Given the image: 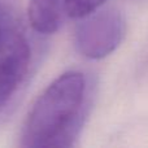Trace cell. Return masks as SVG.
<instances>
[{
	"label": "cell",
	"mask_w": 148,
	"mask_h": 148,
	"mask_svg": "<svg viewBox=\"0 0 148 148\" xmlns=\"http://www.w3.org/2000/svg\"><path fill=\"white\" fill-rule=\"evenodd\" d=\"M108 0H64L65 14L72 18H83L100 9Z\"/></svg>",
	"instance_id": "obj_5"
},
{
	"label": "cell",
	"mask_w": 148,
	"mask_h": 148,
	"mask_svg": "<svg viewBox=\"0 0 148 148\" xmlns=\"http://www.w3.org/2000/svg\"><path fill=\"white\" fill-rule=\"evenodd\" d=\"M30 61V43L17 12L8 0H0V109L22 86Z\"/></svg>",
	"instance_id": "obj_2"
},
{
	"label": "cell",
	"mask_w": 148,
	"mask_h": 148,
	"mask_svg": "<svg viewBox=\"0 0 148 148\" xmlns=\"http://www.w3.org/2000/svg\"><path fill=\"white\" fill-rule=\"evenodd\" d=\"M87 82L79 72L59 75L36 99L21 131V147H70L86 114Z\"/></svg>",
	"instance_id": "obj_1"
},
{
	"label": "cell",
	"mask_w": 148,
	"mask_h": 148,
	"mask_svg": "<svg viewBox=\"0 0 148 148\" xmlns=\"http://www.w3.org/2000/svg\"><path fill=\"white\" fill-rule=\"evenodd\" d=\"M64 13V0H30L29 1V22L36 33L43 35H49L59 30Z\"/></svg>",
	"instance_id": "obj_4"
},
{
	"label": "cell",
	"mask_w": 148,
	"mask_h": 148,
	"mask_svg": "<svg viewBox=\"0 0 148 148\" xmlns=\"http://www.w3.org/2000/svg\"><path fill=\"white\" fill-rule=\"evenodd\" d=\"M75 29L74 43L82 56L100 60L120 47L126 34V21L117 8L97 9L81 18Z\"/></svg>",
	"instance_id": "obj_3"
}]
</instances>
